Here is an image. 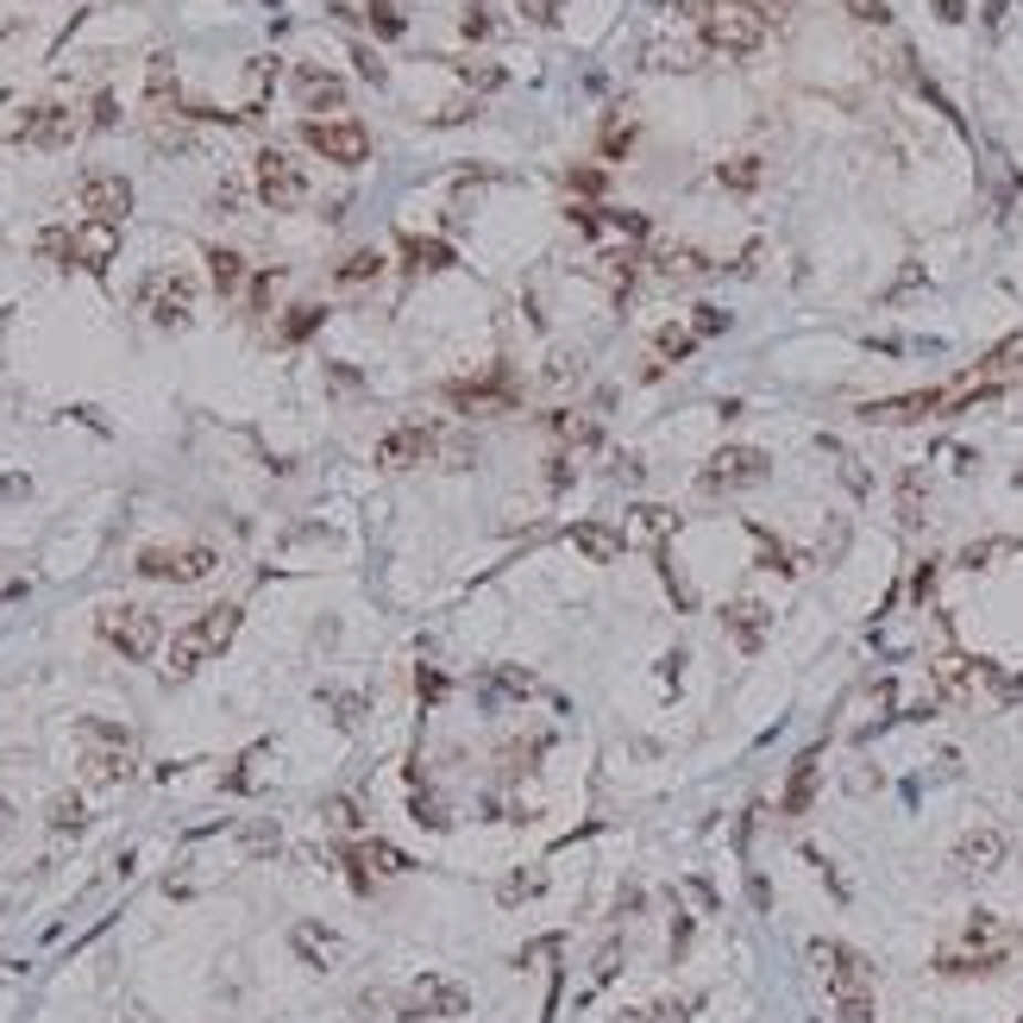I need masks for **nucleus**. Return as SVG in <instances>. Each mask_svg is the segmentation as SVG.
<instances>
[{
  "mask_svg": "<svg viewBox=\"0 0 1023 1023\" xmlns=\"http://www.w3.org/2000/svg\"><path fill=\"white\" fill-rule=\"evenodd\" d=\"M208 264H213V290H220V295H232L239 283H246V258H239V251H220V246H213Z\"/></svg>",
  "mask_w": 1023,
  "mask_h": 1023,
  "instance_id": "cd10ccee",
  "label": "nucleus"
},
{
  "mask_svg": "<svg viewBox=\"0 0 1023 1023\" xmlns=\"http://www.w3.org/2000/svg\"><path fill=\"white\" fill-rule=\"evenodd\" d=\"M358 1011H365V1023H396V1017H389L396 1004H389V999H377V992H365V1004H358Z\"/></svg>",
  "mask_w": 1023,
  "mask_h": 1023,
  "instance_id": "a18cd8bd",
  "label": "nucleus"
},
{
  "mask_svg": "<svg viewBox=\"0 0 1023 1023\" xmlns=\"http://www.w3.org/2000/svg\"><path fill=\"white\" fill-rule=\"evenodd\" d=\"M1004 854H1011V842H1004V829H992V823H980V829H967L961 842H954V867H961L967 879H980V873L1004 867Z\"/></svg>",
  "mask_w": 1023,
  "mask_h": 1023,
  "instance_id": "4468645a",
  "label": "nucleus"
},
{
  "mask_svg": "<svg viewBox=\"0 0 1023 1023\" xmlns=\"http://www.w3.org/2000/svg\"><path fill=\"white\" fill-rule=\"evenodd\" d=\"M954 396L948 389H910V396H886V403H867L860 408V421H923V415H936V408H948Z\"/></svg>",
  "mask_w": 1023,
  "mask_h": 1023,
  "instance_id": "dca6fc26",
  "label": "nucleus"
},
{
  "mask_svg": "<svg viewBox=\"0 0 1023 1023\" xmlns=\"http://www.w3.org/2000/svg\"><path fill=\"white\" fill-rule=\"evenodd\" d=\"M384 276V251H352L346 264H340V283L346 290H358V283H377Z\"/></svg>",
  "mask_w": 1023,
  "mask_h": 1023,
  "instance_id": "c85d7f7f",
  "label": "nucleus"
},
{
  "mask_svg": "<svg viewBox=\"0 0 1023 1023\" xmlns=\"http://www.w3.org/2000/svg\"><path fill=\"white\" fill-rule=\"evenodd\" d=\"M321 703L333 710L340 729H358V722H365V697H358V691H321Z\"/></svg>",
  "mask_w": 1023,
  "mask_h": 1023,
  "instance_id": "2f4dec72",
  "label": "nucleus"
},
{
  "mask_svg": "<svg viewBox=\"0 0 1023 1023\" xmlns=\"http://www.w3.org/2000/svg\"><path fill=\"white\" fill-rule=\"evenodd\" d=\"M114 251H119V227H107V220H82L70 232V264H82V271H101Z\"/></svg>",
  "mask_w": 1023,
  "mask_h": 1023,
  "instance_id": "f3484780",
  "label": "nucleus"
},
{
  "mask_svg": "<svg viewBox=\"0 0 1023 1023\" xmlns=\"http://www.w3.org/2000/svg\"><path fill=\"white\" fill-rule=\"evenodd\" d=\"M403 258H408V271H446L452 264V246H440V239H403Z\"/></svg>",
  "mask_w": 1023,
  "mask_h": 1023,
  "instance_id": "a878e982",
  "label": "nucleus"
},
{
  "mask_svg": "<svg viewBox=\"0 0 1023 1023\" xmlns=\"http://www.w3.org/2000/svg\"><path fill=\"white\" fill-rule=\"evenodd\" d=\"M691 1011L697 1004L685 999H659V1004H640V1011H622L616 1023H691Z\"/></svg>",
  "mask_w": 1023,
  "mask_h": 1023,
  "instance_id": "bb28decb",
  "label": "nucleus"
},
{
  "mask_svg": "<svg viewBox=\"0 0 1023 1023\" xmlns=\"http://www.w3.org/2000/svg\"><path fill=\"white\" fill-rule=\"evenodd\" d=\"M434 452H440V427H427V421L389 427L384 440H377V464H389V471H415V464H427Z\"/></svg>",
  "mask_w": 1023,
  "mask_h": 1023,
  "instance_id": "9b49d317",
  "label": "nucleus"
},
{
  "mask_svg": "<svg viewBox=\"0 0 1023 1023\" xmlns=\"http://www.w3.org/2000/svg\"><path fill=\"white\" fill-rule=\"evenodd\" d=\"M82 213L88 220H107V227H119L126 213H133V182L114 170H95V176H82V189H76Z\"/></svg>",
  "mask_w": 1023,
  "mask_h": 1023,
  "instance_id": "ddd939ff",
  "label": "nucleus"
},
{
  "mask_svg": "<svg viewBox=\"0 0 1023 1023\" xmlns=\"http://www.w3.org/2000/svg\"><path fill=\"white\" fill-rule=\"evenodd\" d=\"M415 823H427V829H446V811H440V804H427V797H415Z\"/></svg>",
  "mask_w": 1023,
  "mask_h": 1023,
  "instance_id": "49530a36",
  "label": "nucleus"
},
{
  "mask_svg": "<svg viewBox=\"0 0 1023 1023\" xmlns=\"http://www.w3.org/2000/svg\"><path fill=\"white\" fill-rule=\"evenodd\" d=\"M302 138H309V152H321L327 164H346V170L370 157V133L358 119H309Z\"/></svg>",
  "mask_w": 1023,
  "mask_h": 1023,
  "instance_id": "9d476101",
  "label": "nucleus"
},
{
  "mask_svg": "<svg viewBox=\"0 0 1023 1023\" xmlns=\"http://www.w3.org/2000/svg\"><path fill=\"white\" fill-rule=\"evenodd\" d=\"M779 7L785 0H710V13H703V44L722 51V58H753L766 32H773Z\"/></svg>",
  "mask_w": 1023,
  "mask_h": 1023,
  "instance_id": "f257e3e1",
  "label": "nucleus"
},
{
  "mask_svg": "<svg viewBox=\"0 0 1023 1023\" xmlns=\"http://www.w3.org/2000/svg\"><path fill=\"white\" fill-rule=\"evenodd\" d=\"M114 119H119L114 95H101V101H95V126H101V133H107V126H114Z\"/></svg>",
  "mask_w": 1023,
  "mask_h": 1023,
  "instance_id": "8fccbe9b",
  "label": "nucleus"
},
{
  "mask_svg": "<svg viewBox=\"0 0 1023 1023\" xmlns=\"http://www.w3.org/2000/svg\"><path fill=\"white\" fill-rule=\"evenodd\" d=\"M1004 954H1011L1004 923H999V917H985V910H973L967 929H961V942L948 948L936 967H942V973H992V967H1004Z\"/></svg>",
  "mask_w": 1023,
  "mask_h": 1023,
  "instance_id": "20e7f679",
  "label": "nucleus"
},
{
  "mask_svg": "<svg viewBox=\"0 0 1023 1023\" xmlns=\"http://www.w3.org/2000/svg\"><path fill=\"white\" fill-rule=\"evenodd\" d=\"M82 823H88L82 797H58V804H51V829H82Z\"/></svg>",
  "mask_w": 1023,
  "mask_h": 1023,
  "instance_id": "ea45409f",
  "label": "nucleus"
},
{
  "mask_svg": "<svg viewBox=\"0 0 1023 1023\" xmlns=\"http://www.w3.org/2000/svg\"><path fill=\"white\" fill-rule=\"evenodd\" d=\"M290 942H295V954H302L309 967H333L340 954H346V942H340L333 929H321V923H295Z\"/></svg>",
  "mask_w": 1023,
  "mask_h": 1023,
  "instance_id": "aec40b11",
  "label": "nucleus"
},
{
  "mask_svg": "<svg viewBox=\"0 0 1023 1023\" xmlns=\"http://www.w3.org/2000/svg\"><path fill=\"white\" fill-rule=\"evenodd\" d=\"M773 459L760 452V446H722L703 471H697V490L703 497H734V490H753V483H766Z\"/></svg>",
  "mask_w": 1023,
  "mask_h": 1023,
  "instance_id": "39448f33",
  "label": "nucleus"
},
{
  "mask_svg": "<svg viewBox=\"0 0 1023 1023\" xmlns=\"http://www.w3.org/2000/svg\"><path fill=\"white\" fill-rule=\"evenodd\" d=\"M722 622H729V635L741 640L748 654L766 640V609H760V603H729V609H722Z\"/></svg>",
  "mask_w": 1023,
  "mask_h": 1023,
  "instance_id": "b1692460",
  "label": "nucleus"
},
{
  "mask_svg": "<svg viewBox=\"0 0 1023 1023\" xmlns=\"http://www.w3.org/2000/svg\"><path fill=\"white\" fill-rule=\"evenodd\" d=\"M145 314H152L157 327H182L189 321V309H195V283L182 271H157V276H145Z\"/></svg>",
  "mask_w": 1023,
  "mask_h": 1023,
  "instance_id": "f8f14e48",
  "label": "nucleus"
},
{
  "mask_svg": "<svg viewBox=\"0 0 1023 1023\" xmlns=\"http://www.w3.org/2000/svg\"><path fill=\"white\" fill-rule=\"evenodd\" d=\"M1017 365H1023V333H1004L999 346L980 358V370H973V377H980V384H999V377H1011Z\"/></svg>",
  "mask_w": 1023,
  "mask_h": 1023,
  "instance_id": "393cba45",
  "label": "nucleus"
},
{
  "mask_svg": "<svg viewBox=\"0 0 1023 1023\" xmlns=\"http://www.w3.org/2000/svg\"><path fill=\"white\" fill-rule=\"evenodd\" d=\"M854 20H867V25H886V0H842Z\"/></svg>",
  "mask_w": 1023,
  "mask_h": 1023,
  "instance_id": "37998d69",
  "label": "nucleus"
},
{
  "mask_svg": "<svg viewBox=\"0 0 1023 1023\" xmlns=\"http://www.w3.org/2000/svg\"><path fill=\"white\" fill-rule=\"evenodd\" d=\"M464 39H497V13H490L483 0H471V7H464Z\"/></svg>",
  "mask_w": 1023,
  "mask_h": 1023,
  "instance_id": "e433bc0d",
  "label": "nucleus"
},
{
  "mask_svg": "<svg viewBox=\"0 0 1023 1023\" xmlns=\"http://www.w3.org/2000/svg\"><path fill=\"white\" fill-rule=\"evenodd\" d=\"M88 741L95 748L82 753V773L95 779V785H119V779H133V734L114 729V722H88Z\"/></svg>",
  "mask_w": 1023,
  "mask_h": 1023,
  "instance_id": "6e6552de",
  "label": "nucleus"
},
{
  "mask_svg": "<svg viewBox=\"0 0 1023 1023\" xmlns=\"http://www.w3.org/2000/svg\"><path fill=\"white\" fill-rule=\"evenodd\" d=\"M528 891H541V879H534V873H522V879H509V886H502V898L515 905V898H528Z\"/></svg>",
  "mask_w": 1023,
  "mask_h": 1023,
  "instance_id": "de8ad7c7",
  "label": "nucleus"
},
{
  "mask_svg": "<svg viewBox=\"0 0 1023 1023\" xmlns=\"http://www.w3.org/2000/svg\"><path fill=\"white\" fill-rule=\"evenodd\" d=\"M816 779H823V753H804L792 766V785H785V816H804L811 811V797H816Z\"/></svg>",
  "mask_w": 1023,
  "mask_h": 1023,
  "instance_id": "4be33fe9",
  "label": "nucleus"
},
{
  "mask_svg": "<svg viewBox=\"0 0 1023 1023\" xmlns=\"http://www.w3.org/2000/svg\"><path fill=\"white\" fill-rule=\"evenodd\" d=\"M691 346H697V333H691V327H678V321L654 333V352H659V358H691Z\"/></svg>",
  "mask_w": 1023,
  "mask_h": 1023,
  "instance_id": "72a5a7b5",
  "label": "nucleus"
},
{
  "mask_svg": "<svg viewBox=\"0 0 1023 1023\" xmlns=\"http://www.w3.org/2000/svg\"><path fill=\"white\" fill-rule=\"evenodd\" d=\"M898 522H905V528H923V478H917V471L898 483Z\"/></svg>",
  "mask_w": 1023,
  "mask_h": 1023,
  "instance_id": "473e14b6",
  "label": "nucleus"
},
{
  "mask_svg": "<svg viewBox=\"0 0 1023 1023\" xmlns=\"http://www.w3.org/2000/svg\"><path fill=\"white\" fill-rule=\"evenodd\" d=\"M464 985H452V980H415L403 992V1011L408 1017H464Z\"/></svg>",
  "mask_w": 1023,
  "mask_h": 1023,
  "instance_id": "2eb2a0df",
  "label": "nucleus"
},
{
  "mask_svg": "<svg viewBox=\"0 0 1023 1023\" xmlns=\"http://www.w3.org/2000/svg\"><path fill=\"white\" fill-rule=\"evenodd\" d=\"M722 182H729V189H760V157H734V164H722Z\"/></svg>",
  "mask_w": 1023,
  "mask_h": 1023,
  "instance_id": "c9c22d12",
  "label": "nucleus"
},
{
  "mask_svg": "<svg viewBox=\"0 0 1023 1023\" xmlns=\"http://www.w3.org/2000/svg\"><path fill=\"white\" fill-rule=\"evenodd\" d=\"M346 860H358V867H377V873H408V854H396L389 842H365V848H352Z\"/></svg>",
  "mask_w": 1023,
  "mask_h": 1023,
  "instance_id": "c756f323",
  "label": "nucleus"
},
{
  "mask_svg": "<svg viewBox=\"0 0 1023 1023\" xmlns=\"http://www.w3.org/2000/svg\"><path fill=\"white\" fill-rule=\"evenodd\" d=\"M811 961L823 967V980L835 992V1017L842 1023H873V973L867 961L842 942H811Z\"/></svg>",
  "mask_w": 1023,
  "mask_h": 1023,
  "instance_id": "f03ea898",
  "label": "nucleus"
},
{
  "mask_svg": "<svg viewBox=\"0 0 1023 1023\" xmlns=\"http://www.w3.org/2000/svg\"><path fill=\"white\" fill-rule=\"evenodd\" d=\"M478 691H483V703H497V697H528V691H534V678L515 672V666H502V672H490V685H478Z\"/></svg>",
  "mask_w": 1023,
  "mask_h": 1023,
  "instance_id": "7c9ffc66",
  "label": "nucleus"
},
{
  "mask_svg": "<svg viewBox=\"0 0 1023 1023\" xmlns=\"http://www.w3.org/2000/svg\"><path fill=\"white\" fill-rule=\"evenodd\" d=\"M70 138H76V114L70 107H39L20 126V145H32V152H63Z\"/></svg>",
  "mask_w": 1023,
  "mask_h": 1023,
  "instance_id": "a211bd4d",
  "label": "nucleus"
},
{
  "mask_svg": "<svg viewBox=\"0 0 1023 1023\" xmlns=\"http://www.w3.org/2000/svg\"><path fill=\"white\" fill-rule=\"evenodd\" d=\"M220 565V553L213 546H145L138 553V578H157V584H201Z\"/></svg>",
  "mask_w": 1023,
  "mask_h": 1023,
  "instance_id": "0eeeda50",
  "label": "nucleus"
},
{
  "mask_svg": "<svg viewBox=\"0 0 1023 1023\" xmlns=\"http://www.w3.org/2000/svg\"><path fill=\"white\" fill-rule=\"evenodd\" d=\"M616 967H622V942H603V948H597V967H591V985H584V992H597L603 980H616Z\"/></svg>",
  "mask_w": 1023,
  "mask_h": 1023,
  "instance_id": "4c0bfd02",
  "label": "nucleus"
},
{
  "mask_svg": "<svg viewBox=\"0 0 1023 1023\" xmlns=\"http://www.w3.org/2000/svg\"><path fill=\"white\" fill-rule=\"evenodd\" d=\"M321 321H327V309H295L290 321H283V340L295 346V340H309V333L321 327Z\"/></svg>",
  "mask_w": 1023,
  "mask_h": 1023,
  "instance_id": "58836bf2",
  "label": "nucleus"
},
{
  "mask_svg": "<svg viewBox=\"0 0 1023 1023\" xmlns=\"http://www.w3.org/2000/svg\"><path fill=\"white\" fill-rule=\"evenodd\" d=\"M446 396H452L459 408H509V377L490 370V377H478V384H452Z\"/></svg>",
  "mask_w": 1023,
  "mask_h": 1023,
  "instance_id": "5701e85b",
  "label": "nucleus"
},
{
  "mask_svg": "<svg viewBox=\"0 0 1023 1023\" xmlns=\"http://www.w3.org/2000/svg\"><path fill=\"white\" fill-rule=\"evenodd\" d=\"M327 823H333V829H358L365 816H358V804H352V797H327Z\"/></svg>",
  "mask_w": 1023,
  "mask_h": 1023,
  "instance_id": "79ce46f5",
  "label": "nucleus"
},
{
  "mask_svg": "<svg viewBox=\"0 0 1023 1023\" xmlns=\"http://www.w3.org/2000/svg\"><path fill=\"white\" fill-rule=\"evenodd\" d=\"M370 25H377L384 39H396V32H403V13H396V0H370Z\"/></svg>",
  "mask_w": 1023,
  "mask_h": 1023,
  "instance_id": "a19ab883",
  "label": "nucleus"
},
{
  "mask_svg": "<svg viewBox=\"0 0 1023 1023\" xmlns=\"http://www.w3.org/2000/svg\"><path fill=\"white\" fill-rule=\"evenodd\" d=\"M546 741H515V748H502V779H522L534 760H541Z\"/></svg>",
  "mask_w": 1023,
  "mask_h": 1023,
  "instance_id": "f704fd0d",
  "label": "nucleus"
},
{
  "mask_svg": "<svg viewBox=\"0 0 1023 1023\" xmlns=\"http://www.w3.org/2000/svg\"><path fill=\"white\" fill-rule=\"evenodd\" d=\"M415 685H421V697H427V703H434V697H446V678H440V672H421Z\"/></svg>",
  "mask_w": 1023,
  "mask_h": 1023,
  "instance_id": "603ef678",
  "label": "nucleus"
},
{
  "mask_svg": "<svg viewBox=\"0 0 1023 1023\" xmlns=\"http://www.w3.org/2000/svg\"><path fill=\"white\" fill-rule=\"evenodd\" d=\"M258 195H264V208L290 213L309 201V176H302V164L290 152H258Z\"/></svg>",
  "mask_w": 1023,
  "mask_h": 1023,
  "instance_id": "1a4fd4ad",
  "label": "nucleus"
},
{
  "mask_svg": "<svg viewBox=\"0 0 1023 1023\" xmlns=\"http://www.w3.org/2000/svg\"><path fill=\"white\" fill-rule=\"evenodd\" d=\"M295 95L309 114H340L346 107V82L327 76V70H295Z\"/></svg>",
  "mask_w": 1023,
  "mask_h": 1023,
  "instance_id": "6ab92c4d",
  "label": "nucleus"
},
{
  "mask_svg": "<svg viewBox=\"0 0 1023 1023\" xmlns=\"http://www.w3.org/2000/svg\"><path fill=\"white\" fill-rule=\"evenodd\" d=\"M616 917H640V886H622V898H616Z\"/></svg>",
  "mask_w": 1023,
  "mask_h": 1023,
  "instance_id": "09e8293b",
  "label": "nucleus"
},
{
  "mask_svg": "<svg viewBox=\"0 0 1023 1023\" xmlns=\"http://www.w3.org/2000/svg\"><path fill=\"white\" fill-rule=\"evenodd\" d=\"M572 546H578V553H584L591 565H616V560H622V546H628V541H622L616 528L584 522V528H572Z\"/></svg>",
  "mask_w": 1023,
  "mask_h": 1023,
  "instance_id": "412c9836",
  "label": "nucleus"
},
{
  "mask_svg": "<svg viewBox=\"0 0 1023 1023\" xmlns=\"http://www.w3.org/2000/svg\"><path fill=\"white\" fill-rule=\"evenodd\" d=\"M0 835H7V804H0Z\"/></svg>",
  "mask_w": 1023,
  "mask_h": 1023,
  "instance_id": "864d4df0",
  "label": "nucleus"
},
{
  "mask_svg": "<svg viewBox=\"0 0 1023 1023\" xmlns=\"http://www.w3.org/2000/svg\"><path fill=\"white\" fill-rule=\"evenodd\" d=\"M691 333H697V340H703V333H729V314H722V309H697Z\"/></svg>",
  "mask_w": 1023,
  "mask_h": 1023,
  "instance_id": "c03bdc74",
  "label": "nucleus"
},
{
  "mask_svg": "<svg viewBox=\"0 0 1023 1023\" xmlns=\"http://www.w3.org/2000/svg\"><path fill=\"white\" fill-rule=\"evenodd\" d=\"M239 635V609L232 603H213V609H201L195 622H182L176 628V640H170V678H189V672H201L227 640Z\"/></svg>",
  "mask_w": 1023,
  "mask_h": 1023,
  "instance_id": "7ed1b4c3",
  "label": "nucleus"
},
{
  "mask_svg": "<svg viewBox=\"0 0 1023 1023\" xmlns=\"http://www.w3.org/2000/svg\"><path fill=\"white\" fill-rule=\"evenodd\" d=\"M572 189H584V195H597V189H603V170H572Z\"/></svg>",
  "mask_w": 1023,
  "mask_h": 1023,
  "instance_id": "3c124183",
  "label": "nucleus"
},
{
  "mask_svg": "<svg viewBox=\"0 0 1023 1023\" xmlns=\"http://www.w3.org/2000/svg\"><path fill=\"white\" fill-rule=\"evenodd\" d=\"M101 640L119 647L126 659H152L157 640H164V622L145 603H114V609H101Z\"/></svg>",
  "mask_w": 1023,
  "mask_h": 1023,
  "instance_id": "423d86ee",
  "label": "nucleus"
}]
</instances>
